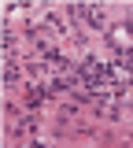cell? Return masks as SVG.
Wrapping results in <instances>:
<instances>
[{"instance_id": "6da1fadb", "label": "cell", "mask_w": 133, "mask_h": 148, "mask_svg": "<svg viewBox=\"0 0 133 148\" xmlns=\"http://www.w3.org/2000/svg\"><path fill=\"white\" fill-rule=\"evenodd\" d=\"M111 45L122 52L126 67H133V18H130V22H118V26H111Z\"/></svg>"}]
</instances>
